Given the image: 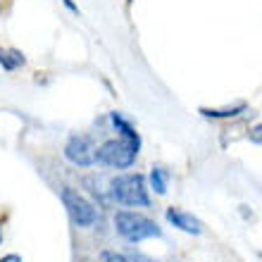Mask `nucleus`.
Masks as SVG:
<instances>
[{
  "label": "nucleus",
  "instance_id": "14",
  "mask_svg": "<svg viewBox=\"0 0 262 262\" xmlns=\"http://www.w3.org/2000/svg\"><path fill=\"white\" fill-rule=\"evenodd\" d=\"M0 262H21V257H19V255H14V253H12V255H5Z\"/></svg>",
  "mask_w": 262,
  "mask_h": 262
},
{
  "label": "nucleus",
  "instance_id": "4",
  "mask_svg": "<svg viewBox=\"0 0 262 262\" xmlns=\"http://www.w3.org/2000/svg\"><path fill=\"white\" fill-rule=\"evenodd\" d=\"M62 203H64V207H67V214L72 217V222H74L76 227L89 229L96 224V220H98L96 207L91 205L79 191H74V188H62Z\"/></svg>",
  "mask_w": 262,
  "mask_h": 262
},
{
  "label": "nucleus",
  "instance_id": "17",
  "mask_svg": "<svg viewBox=\"0 0 262 262\" xmlns=\"http://www.w3.org/2000/svg\"><path fill=\"white\" fill-rule=\"evenodd\" d=\"M129 3H131V0H129Z\"/></svg>",
  "mask_w": 262,
  "mask_h": 262
},
{
  "label": "nucleus",
  "instance_id": "11",
  "mask_svg": "<svg viewBox=\"0 0 262 262\" xmlns=\"http://www.w3.org/2000/svg\"><path fill=\"white\" fill-rule=\"evenodd\" d=\"M100 262H131L129 257H124L122 253H115V250H105L100 255Z\"/></svg>",
  "mask_w": 262,
  "mask_h": 262
},
{
  "label": "nucleus",
  "instance_id": "6",
  "mask_svg": "<svg viewBox=\"0 0 262 262\" xmlns=\"http://www.w3.org/2000/svg\"><path fill=\"white\" fill-rule=\"evenodd\" d=\"M167 220H169V224H174L177 229H181V231H186V234H203V222L195 220L193 214L188 212H181V210H174V207H169L167 210Z\"/></svg>",
  "mask_w": 262,
  "mask_h": 262
},
{
  "label": "nucleus",
  "instance_id": "16",
  "mask_svg": "<svg viewBox=\"0 0 262 262\" xmlns=\"http://www.w3.org/2000/svg\"><path fill=\"white\" fill-rule=\"evenodd\" d=\"M0 241H3V234H0Z\"/></svg>",
  "mask_w": 262,
  "mask_h": 262
},
{
  "label": "nucleus",
  "instance_id": "5",
  "mask_svg": "<svg viewBox=\"0 0 262 262\" xmlns=\"http://www.w3.org/2000/svg\"><path fill=\"white\" fill-rule=\"evenodd\" d=\"M64 158L76 167H91L98 160V148L89 136H72L64 145Z\"/></svg>",
  "mask_w": 262,
  "mask_h": 262
},
{
  "label": "nucleus",
  "instance_id": "3",
  "mask_svg": "<svg viewBox=\"0 0 262 262\" xmlns=\"http://www.w3.org/2000/svg\"><path fill=\"white\" fill-rule=\"evenodd\" d=\"M138 145H141L138 141H129V138H112V141H107V143L98 148V160L107 167L126 169L136 160Z\"/></svg>",
  "mask_w": 262,
  "mask_h": 262
},
{
  "label": "nucleus",
  "instance_id": "9",
  "mask_svg": "<svg viewBox=\"0 0 262 262\" xmlns=\"http://www.w3.org/2000/svg\"><path fill=\"white\" fill-rule=\"evenodd\" d=\"M0 64L7 72H14L17 67L24 64V55H21L19 50H0Z\"/></svg>",
  "mask_w": 262,
  "mask_h": 262
},
{
  "label": "nucleus",
  "instance_id": "15",
  "mask_svg": "<svg viewBox=\"0 0 262 262\" xmlns=\"http://www.w3.org/2000/svg\"><path fill=\"white\" fill-rule=\"evenodd\" d=\"M64 5H67L69 10H72V12H76V5H74V3H72V0H64Z\"/></svg>",
  "mask_w": 262,
  "mask_h": 262
},
{
  "label": "nucleus",
  "instance_id": "8",
  "mask_svg": "<svg viewBox=\"0 0 262 262\" xmlns=\"http://www.w3.org/2000/svg\"><path fill=\"white\" fill-rule=\"evenodd\" d=\"M110 119H112V124H115V129H117L119 134H122V138H129V141H138V143H141V138H138V134L134 131V126H131L129 122H126V119L122 117V115L112 112Z\"/></svg>",
  "mask_w": 262,
  "mask_h": 262
},
{
  "label": "nucleus",
  "instance_id": "7",
  "mask_svg": "<svg viewBox=\"0 0 262 262\" xmlns=\"http://www.w3.org/2000/svg\"><path fill=\"white\" fill-rule=\"evenodd\" d=\"M246 110V105L238 103L234 107H220V110H212V107H200V112L205 115V117H212V119H227V117H236V115H241Z\"/></svg>",
  "mask_w": 262,
  "mask_h": 262
},
{
  "label": "nucleus",
  "instance_id": "1",
  "mask_svg": "<svg viewBox=\"0 0 262 262\" xmlns=\"http://www.w3.org/2000/svg\"><path fill=\"white\" fill-rule=\"evenodd\" d=\"M112 198L129 207H148L150 198H148V188H145V179L141 174H122L117 179H112L110 184Z\"/></svg>",
  "mask_w": 262,
  "mask_h": 262
},
{
  "label": "nucleus",
  "instance_id": "10",
  "mask_svg": "<svg viewBox=\"0 0 262 262\" xmlns=\"http://www.w3.org/2000/svg\"><path fill=\"white\" fill-rule=\"evenodd\" d=\"M150 184L152 188H155V193H167V172L162 169V167H155L150 172Z\"/></svg>",
  "mask_w": 262,
  "mask_h": 262
},
{
  "label": "nucleus",
  "instance_id": "12",
  "mask_svg": "<svg viewBox=\"0 0 262 262\" xmlns=\"http://www.w3.org/2000/svg\"><path fill=\"white\" fill-rule=\"evenodd\" d=\"M250 141H253V143H257V145H262V122L257 126H253V129H250Z\"/></svg>",
  "mask_w": 262,
  "mask_h": 262
},
{
  "label": "nucleus",
  "instance_id": "2",
  "mask_svg": "<svg viewBox=\"0 0 262 262\" xmlns=\"http://www.w3.org/2000/svg\"><path fill=\"white\" fill-rule=\"evenodd\" d=\"M115 229H117L119 236H124L126 241L138 243L145 241V238H152V236H160V227L152 220L143 217L138 212H117L115 214Z\"/></svg>",
  "mask_w": 262,
  "mask_h": 262
},
{
  "label": "nucleus",
  "instance_id": "13",
  "mask_svg": "<svg viewBox=\"0 0 262 262\" xmlns=\"http://www.w3.org/2000/svg\"><path fill=\"white\" fill-rule=\"evenodd\" d=\"M129 260H131V262H152V260H150V257H145V255H141V253H134V255H131V257H129Z\"/></svg>",
  "mask_w": 262,
  "mask_h": 262
}]
</instances>
